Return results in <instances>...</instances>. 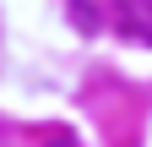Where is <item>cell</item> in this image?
Returning <instances> with one entry per match:
<instances>
[{
  "label": "cell",
  "mask_w": 152,
  "mask_h": 147,
  "mask_svg": "<svg viewBox=\"0 0 152 147\" xmlns=\"http://www.w3.org/2000/svg\"><path fill=\"white\" fill-rule=\"evenodd\" d=\"M71 16H76V27H82V33H92V27H98V22H92V6H87V0H76V6H71Z\"/></svg>",
  "instance_id": "2"
},
{
  "label": "cell",
  "mask_w": 152,
  "mask_h": 147,
  "mask_svg": "<svg viewBox=\"0 0 152 147\" xmlns=\"http://www.w3.org/2000/svg\"><path fill=\"white\" fill-rule=\"evenodd\" d=\"M44 147H76V142H65V136H60V142H44Z\"/></svg>",
  "instance_id": "3"
},
{
  "label": "cell",
  "mask_w": 152,
  "mask_h": 147,
  "mask_svg": "<svg viewBox=\"0 0 152 147\" xmlns=\"http://www.w3.org/2000/svg\"><path fill=\"white\" fill-rule=\"evenodd\" d=\"M114 27L130 44H152V0H114Z\"/></svg>",
  "instance_id": "1"
}]
</instances>
